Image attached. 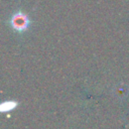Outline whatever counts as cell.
<instances>
[{
  "instance_id": "2",
  "label": "cell",
  "mask_w": 129,
  "mask_h": 129,
  "mask_svg": "<svg viewBox=\"0 0 129 129\" xmlns=\"http://www.w3.org/2000/svg\"><path fill=\"white\" fill-rule=\"evenodd\" d=\"M18 106V103L15 101H4L0 105V111L5 113V112H10L14 110Z\"/></svg>"
},
{
  "instance_id": "1",
  "label": "cell",
  "mask_w": 129,
  "mask_h": 129,
  "mask_svg": "<svg viewBox=\"0 0 129 129\" xmlns=\"http://www.w3.org/2000/svg\"><path fill=\"white\" fill-rule=\"evenodd\" d=\"M10 25L16 32L22 33L28 29V27L30 25V19L25 13L18 11V12H15L11 16Z\"/></svg>"
}]
</instances>
